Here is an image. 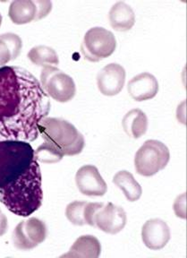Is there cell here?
Returning a JSON list of instances; mask_svg holds the SVG:
<instances>
[{
  "mask_svg": "<svg viewBox=\"0 0 187 258\" xmlns=\"http://www.w3.org/2000/svg\"><path fill=\"white\" fill-rule=\"evenodd\" d=\"M122 125L125 133L128 137L137 139L146 134L148 117L142 109H131L123 117Z\"/></svg>",
  "mask_w": 187,
  "mask_h": 258,
  "instance_id": "e0dca14e",
  "label": "cell"
},
{
  "mask_svg": "<svg viewBox=\"0 0 187 258\" xmlns=\"http://www.w3.org/2000/svg\"><path fill=\"white\" fill-rule=\"evenodd\" d=\"M126 73L121 64H107L99 72L97 86L105 96H115L121 93L126 83Z\"/></svg>",
  "mask_w": 187,
  "mask_h": 258,
  "instance_id": "7c38bea8",
  "label": "cell"
},
{
  "mask_svg": "<svg viewBox=\"0 0 187 258\" xmlns=\"http://www.w3.org/2000/svg\"><path fill=\"white\" fill-rule=\"evenodd\" d=\"M27 57L33 64L41 67L42 69L49 66L57 67L59 64V58L56 50L44 45L33 47L27 54Z\"/></svg>",
  "mask_w": 187,
  "mask_h": 258,
  "instance_id": "ffe728a7",
  "label": "cell"
},
{
  "mask_svg": "<svg viewBox=\"0 0 187 258\" xmlns=\"http://www.w3.org/2000/svg\"><path fill=\"white\" fill-rule=\"evenodd\" d=\"M159 82L150 73L144 72L133 77L127 84V91L135 101H149L159 93Z\"/></svg>",
  "mask_w": 187,
  "mask_h": 258,
  "instance_id": "5bb4252c",
  "label": "cell"
},
{
  "mask_svg": "<svg viewBox=\"0 0 187 258\" xmlns=\"http://www.w3.org/2000/svg\"><path fill=\"white\" fill-rule=\"evenodd\" d=\"M102 253V245L92 235H83L74 241L68 253L61 257L98 258Z\"/></svg>",
  "mask_w": 187,
  "mask_h": 258,
  "instance_id": "2e32d148",
  "label": "cell"
},
{
  "mask_svg": "<svg viewBox=\"0 0 187 258\" xmlns=\"http://www.w3.org/2000/svg\"><path fill=\"white\" fill-rule=\"evenodd\" d=\"M42 200L41 168L36 159L17 180L0 188V202L21 217H28L35 213L42 205Z\"/></svg>",
  "mask_w": 187,
  "mask_h": 258,
  "instance_id": "7a4b0ae2",
  "label": "cell"
},
{
  "mask_svg": "<svg viewBox=\"0 0 187 258\" xmlns=\"http://www.w3.org/2000/svg\"><path fill=\"white\" fill-rule=\"evenodd\" d=\"M113 183L119 189L122 190L129 202L137 201L142 197V186L134 178V175L127 170L118 171L113 177Z\"/></svg>",
  "mask_w": 187,
  "mask_h": 258,
  "instance_id": "d6986e66",
  "label": "cell"
},
{
  "mask_svg": "<svg viewBox=\"0 0 187 258\" xmlns=\"http://www.w3.org/2000/svg\"><path fill=\"white\" fill-rule=\"evenodd\" d=\"M2 20H3V17H2L1 13H0V26H1V24H2Z\"/></svg>",
  "mask_w": 187,
  "mask_h": 258,
  "instance_id": "d4e9b609",
  "label": "cell"
},
{
  "mask_svg": "<svg viewBox=\"0 0 187 258\" xmlns=\"http://www.w3.org/2000/svg\"><path fill=\"white\" fill-rule=\"evenodd\" d=\"M111 27L118 32H127L134 27L135 15L133 8L123 1L112 6L109 13Z\"/></svg>",
  "mask_w": 187,
  "mask_h": 258,
  "instance_id": "9a60e30c",
  "label": "cell"
},
{
  "mask_svg": "<svg viewBox=\"0 0 187 258\" xmlns=\"http://www.w3.org/2000/svg\"><path fill=\"white\" fill-rule=\"evenodd\" d=\"M52 10V3L48 0H16L9 7V16L15 24H29L41 20Z\"/></svg>",
  "mask_w": 187,
  "mask_h": 258,
  "instance_id": "9c48e42d",
  "label": "cell"
},
{
  "mask_svg": "<svg viewBox=\"0 0 187 258\" xmlns=\"http://www.w3.org/2000/svg\"><path fill=\"white\" fill-rule=\"evenodd\" d=\"M170 238V229L167 222L159 218L147 221L142 228L143 244L150 249H162L167 246Z\"/></svg>",
  "mask_w": 187,
  "mask_h": 258,
  "instance_id": "4fadbf2b",
  "label": "cell"
},
{
  "mask_svg": "<svg viewBox=\"0 0 187 258\" xmlns=\"http://www.w3.org/2000/svg\"><path fill=\"white\" fill-rule=\"evenodd\" d=\"M51 104L40 82L28 70L0 68V141L33 142Z\"/></svg>",
  "mask_w": 187,
  "mask_h": 258,
  "instance_id": "6da1fadb",
  "label": "cell"
},
{
  "mask_svg": "<svg viewBox=\"0 0 187 258\" xmlns=\"http://www.w3.org/2000/svg\"><path fill=\"white\" fill-rule=\"evenodd\" d=\"M9 229V221L4 213L0 209V237L7 233Z\"/></svg>",
  "mask_w": 187,
  "mask_h": 258,
  "instance_id": "cb8c5ba5",
  "label": "cell"
},
{
  "mask_svg": "<svg viewBox=\"0 0 187 258\" xmlns=\"http://www.w3.org/2000/svg\"><path fill=\"white\" fill-rule=\"evenodd\" d=\"M48 229L43 221L36 217L19 222L12 234L13 244L19 250L35 248L47 238Z\"/></svg>",
  "mask_w": 187,
  "mask_h": 258,
  "instance_id": "ba28073f",
  "label": "cell"
},
{
  "mask_svg": "<svg viewBox=\"0 0 187 258\" xmlns=\"http://www.w3.org/2000/svg\"><path fill=\"white\" fill-rule=\"evenodd\" d=\"M75 183L80 193L90 198L103 197L108 191L106 182L94 165H84L78 169Z\"/></svg>",
  "mask_w": 187,
  "mask_h": 258,
  "instance_id": "8fae6325",
  "label": "cell"
},
{
  "mask_svg": "<svg viewBox=\"0 0 187 258\" xmlns=\"http://www.w3.org/2000/svg\"><path fill=\"white\" fill-rule=\"evenodd\" d=\"M40 84L48 96L61 103L72 101L76 93V86L73 78L57 67L43 68Z\"/></svg>",
  "mask_w": 187,
  "mask_h": 258,
  "instance_id": "8992f818",
  "label": "cell"
},
{
  "mask_svg": "<svg viewBox=\"0 0 187 258\" xmlns=\"http://www.w3.org/2000/svg\"><path fill=\"white\" fill-rule=\"evenodd\" d=\"M170 153L167 145L158 140L144 142L134 156V168L143 177H151L167 167Z\"/></svg>",
  "mask_w": 187,
  "mask_h": 258,
  "instance_id": "5b68a950",
  "label": "cell"
},
{
  "mask_svg": "<svg viewBox=\"0 0 187 258\" xmlns=\"http://www.w3.org/2000/svg\"><path fill=\"white\" fill-rule=\"evenodd\" d=\"M87 202L74 201L70 203L65 208V216L72 224L75 226L86 225L85 207Z\"/></svg>",
  "mask_w": 187,
  "mask_h": 258,
  "instance_id": "7402d4cb",
  "label": "cell"
},
{
  "mask_svg": "<svg viewBox=\"0 0 187 258\" xmlns=\"http://www.w3.org/2000/svg\"><path fill=\"white\" fill-rule=\"evenodd\" d=\"M23 48V40L16 33L8 32L0 35V68L17 59Z\"/></svg>",
  "mask_w": 187,
  "mask_h": 258,
  "instance_id": "ac0fdd59",
  "label": "cell"
},
{
  "mask_svg": "<svg viewBox=\"0 0 187 258\" xmlns=\"http://www.w3.org/2000/svg\"><path fill=\"white\" fill-rule=\"evenodd\" d=\"M185 193H183L177 197L174 203V212L175 215L180 219H185L186 218V209H185Z\"/></svg>",
  "mask_w": 187,
  "mask_h": 258,
  "instance_id": "603a6c76",
  "label": "cell"
},
{
  "mask_svg": "<svg viewBox=\"0 0 187 258\" xmlns=\"http://www.w3.org/2000/svg\"><path fill=\"white\" fill-rule=\"evenodd\" d=\"M34 159V150L28 142L0 141V188L17 180Z\"/></svg>",
  "mask_w": 187,
  "mask_h": 258,
  "instance_id": "3957f363",
  "label": "cell"
},
{
  "mask_svg": "<svg viewBox=\"0 0 187 258\" xmlns=\"http://www.w3.org/2000/svg\"><path fill=\"white\" fill-rule=\"evenodd\" d=\"M117 48V40L112 32L103 27H94L86 32L81 52L86 60L99 62L111 56Z\"/></svg>",
  "mask_w": 187,
  "mask_h": 258,
  "instance_id": "52a82bcc",
  "label": "cell"
},
{
  "mask_svg": "<svg viewBox=\"0 0 187 258\" xmlns=\"http://www.w3.org/2000/svg\"><path fill=\"white\" fill-rule=\"evenodd\" d=\"M39 133L45 142L54 145L65 156L80 154L85 146L83 136L63 118L45 117L39 124Z\"/></svg>",
  "mask_w": 187,
  "mask_h": 258,
  "instance_id": "277c9868",
  "label": "cell"
},
{
  "mask_svg": "<svg viewBox=\"0 0 187 258\" xmlns=\"http://www.w3.org/2000/svg\"><path fill=\"white\" fill-rule=\"evenodd\" d=\"M65 155L54 145L44 142L34 151V157L38 162L42 163H57L61 161Z\"/></svg>",
  "mask_w": 187,
  "mask_h": 258,
  "instance_id": "44dd1931",
  "label": "cell"
},
{
  "mask_svg": "<svg viewBox=\"0 0 187 258\" xmlns=\"http://www.w3.org/2000/svg\"><path fill=\"white\" fill-rule=\"evenodd\" d=\"M127 216L121 206L113 203H97L94 212V227L105 233L115 235L122 231L126 227Z\"/></svg>",
  "mask_w": 187,
  "mask_h": 258,
  "instance_id": "30bf717a",
  "label": "cell"
}]
</instances>
